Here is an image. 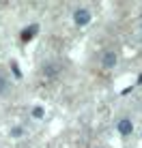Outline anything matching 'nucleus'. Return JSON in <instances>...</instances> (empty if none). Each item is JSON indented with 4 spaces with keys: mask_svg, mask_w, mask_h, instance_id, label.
<instances>
[{
    "mask_svg": "<svg viewBox=\"0 0 142 148\" xmlns=\"http://www.w3.org/2000/svg\"><path fill=\"white\" fill-rule=\"evenodd\" d=\"M43 77L45 79H50V82H54V79H58L60 77V71H63V67H60V62L58 60H48V62L43 64Z\"/></svg>",
    "mask_w": 142,
    "mask_h": 148,
    "instance_id": "f257e3e1",
    "label": "nucleus"
},
{
    "mask_svg": "<svg viewBox=\"0 0 142 148\" xmlns=\"http://www.w3.org/2000/svg\"><path fill=\"white\" fill-rule=\"evenodd\" d=\"M90 19H93V15H90V11L86 7H78L73 11V22L78 24V26H88Z\"/></svg>",
    "mask_w": 142,
    "mask_h": 148,
    "instance_id": "f03ea898",
    "label": "nucleus"
},
{
    "mask_svg": "<svg viewBox=\"0 0 142 148\" xmlns=\"http://www.w3.org/2000/svg\"><path fill=\"white\" fill-rule=\"evenodd\" d=\"M99 60H101V67L103 69H114L116 62H119V54H116L114 49H105Z\"/></svg>",
    "mask_w": 142,
    "mask_h": 148,
    "instance_id": "7ed1b4c3",
    "label": "nucleus"
},
{
    "mask_svg": "<svg viewBox=\"0 0 142 148\" xmlns=\"http://www.w3.org/2000/svg\"><path fill=\"white\" fill-rule=\"evenodd\" d=\"M116 129H119V133L123 137H127V135H131V131H134V122H131V118L123 116V118L116 122Z\"/></svg>",
    "mask_w": 142,
    "mask_h": 148,
    "instance_id": "20e7f679",
    "label": "nucleus"
},
{
    "mask_svg": "<svg viewBox=\"0 0 142 148\" xmlns=\"http://www.w3.org/2000/svg\"><path fill=\"white\" fill-rule=\"evenodd\" d=\"M7 90H9V79L4 77V73L0 71V95H7Z\"/></svg>",
    "mask_w": 142,
    "mask_h": 148,
    "instance_id": "39448f33",
    "label": "nucleus"
},
{
    "mask_svg": "<svg viewBox=\"0 0 142 148\" xmlns=\"http://www.w3.org/2000/svg\"><path fill=\"white\" fill-rule=\"evenodd\" d=\"M34 32H37V26H30V30H24V32H22V39L26 41V39H30V37H32Z\"/></svg>",
    "mask_w": 142,
    "mask_h": 148,
    "instance_id": "423d86ee",
    "label": "nucleus"
},
{
    "mask_svg": "<svg viewBox=\"0 0 142 148\" xmlns=\"http://www.w3.org/2000/svg\"><path fill=\"white\" fill-rule=\"evenodd\" d=\"M95 148H103V146H95Z\"/></svg>",
    "mask_w": 142,
    "mask_h": 148,
    "instance_id": "0eeeda50",
    "label": "nucleus"
}]
</instances>
